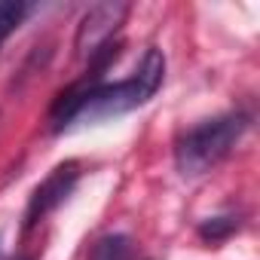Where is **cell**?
I'll use <instances>...</instances> for the list:
<instances>
[{
    "mask_svg": "<svg viewBox=\"0 0 260 260\" xmlns=\"http://www.w3.org/2000/svg\"><path fill=\"white\" fill-rule=\"evenodd\" d=\"M116 55H119L116 46L101 49L89 61L86 77L55 98L52 113H49L52 132H68L74 125H92V122H101V119L122 116L128 110L147 104L159 92L162 77H166V55L159 49H147L144 61L138 64V71L132 77L116 80V83H104L101 74L107 71V64Z\"/></svg>",
    "mask_w": 260,
    "mask_h": 260,
    "instance_id": "1",
    "label": "cell"
},
{
    "mask_svg": "<svg viewBox=\"0 0 260 260\" xmlns=\"http://www.w3.org/2000/svg\"><path fill=\"white\" fill-rule=\"evenodd\" d=\"M248 116L245 113H220L214 119H202L190 125L175 141V166L184 178H199L211 172L245 135Z\"/></svg>",
    "mask_w": 260,
    "mask_h": 260,
    "instance_id": "2",
    "label": "cell"
},
{
    "mask_svg": "<svg viewBox=\"0 0 260 260\" xmlns=\"http://www.w3.org/2000/svg\"><path fill=\"white\" fill-rule=\"evenodd\" d=\"M128 4H119V0H107V4H95L83 13L80 25H77V37H74V49L77 58L89 61L95 58L104 46L113 43V34L122 28L125 16H128Z\"/></svg>",
    "mask_w": 260,
    "mask_h": 260,
    "instance_id": "3",
    "label": "cell"
},
{
    "mask_svg": "<svg viewBox=\"0 0 260 260\" xmlns=\"http://www.w3.org/2000/svg\"><path fill=\"white\" fill-rule=\"evenodd\" d=\"M80 181V166L77 162H61L58 169H52V175L34 190L31 202H28V211H25V230H34L46 214H52L68 196L71 190L77 187Z\"/></svg>",
    "mask_w": 260,
    "mask_h": 260,
    "instance_id": "4",
    "label": "cell"
},
{
    "mask_svg": "<svg viewBox=\"0 0 260 260\" xmlns=\"http://www.w3.org/2000/svg\"><path fill=\"white\" fill-rule=\"evenodd\" d=\"M89 260H138V248L125 233H110L89 248Z\"/></svg>",
    "mask_w": 260,
    "mask_h": 260,
    "instance_id": "5",
    "label": "cell"
},
{
    "mask_svg": "<svg viewBox=\"0 0 260 260\" xmlns=\"http://www.w3.org/2000/svg\"><path fill=\"white\" fill-rule=\"evenodd\" d=\"M31 4H22V0H0V46L7 43V37L28 19Z\"/></svg>",
    "mask_w": 260,
    "mask_h": 260,
    "instance_id": "6",
    "label": "cell"
},
{
    "mask_svg": "<svg viewBox=\"0 0 260 260\" xmlns=\"http://www.w3.org/2000/svg\"><path fill=\"white\" fill-rule=\"evenodd\" d=\"M233 230H239V217H208L202 226H199V236L205 242H220L226 239Z\"/></svg>",
    "mask_w": 260,
    "mask_h": 260,
    "instance_id": "7",
    "label": "cell"
},
{
    "mask_svg": "<svg viewBox=\"0 0 260 260\" xmlns=\"http://www.w3.org/2000/svg\"><path fill=\"white\" fill-rule=\"evenodd\" d=\"M0 254H4V245H0Z\"/></svg>",
    "mask_w": 260,
    "mask_h": 260,
    "instance_id": "8",
    "label": "cell"
}]
</instances>
